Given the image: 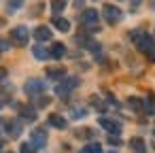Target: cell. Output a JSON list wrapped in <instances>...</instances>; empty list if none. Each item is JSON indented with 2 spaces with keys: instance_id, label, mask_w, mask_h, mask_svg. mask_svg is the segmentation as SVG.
<instances>
[{
  "instance_id": "obj_27",
  "label": "cell",
  "mask_w": 155,
  "mask_h": 153,
  "mask_svg": "<svg viewBox=\"0 0 155 153\" xmlns=\"http://www.w3.org/2000/svg\"><path fill=\"white\" fill-rule=\"evenodd\" d=\"M2 125H5V119H0V134H2Z\"/></svg>"
},
{
  "instance_id": "obj_3",
  "label": "cell",
  "mask_w": 155,
  "mask_h": 153,
  "mask_svg": "<svg viewBox=\"0 0 155 153\" xmlns=\"http://www.w3.org/2000/svg\"><path fill=\"white\" fill-rule=\"evenodd\" d=\"M79 83H81V81H79V77H68V79H64V81L55 87V94H58L60 98H66L74 87H79Z\"/></svg>"
},
{
  "instance_id": "obj_31",
  "label": "cell",
  "mask_w": 155,
  "mask_h": 153,
  "mask_svg": "<svg viewBox=\"0 0 155 153\" xmlns=\"http://www.w3.org/2000/svg\"><path fill=\"white\" fill-rule=\"evenodd\" d=\"M153 7H155V0H153Z\"/></svg>"
},
{
  "instance_id": "obj_16",
  "label": "cell",
  "mask_w": 155,
  "mask_h": 153,
  "mask_svg": "<svg viewBox=\"0 0 155 153\" xmlns=\"http://www.w3.org/2000/svg\"><path fill=\"white\" fill-rule=\"evenodd\" d=\"M53 26H55L60 32H68V30H70V22H68V19H62V17H55V19H53Z\"/></svg>"
},
{
  "instance_id": "obj_5",
  "label": "cell",
  "mask_w": 155,
  "mask_h": 153,
  "mask_svg": "<svg viewBox=\"0 0 155 153\" xmlns=\"http://www.w3.org/2000/svg\"><path fill=\"white\" fill-rule=\"evenodd\" d=\"M98 19H100V13L96 9H85L83 15H81V22L91 26V30H98Z\"/></svg>"
},
{
  "instance_id": "obj_7",
  "label": "cell",
  "mask_w": 155,
  "mask_h": 153,
  "mask_svg": "<svg viewBox=\"0 0 155 153\" xmlns=\"http://www.w3.org/2000/svg\"><path fill=\"white\" fill-rule=\"evenodd\" d=\"M100 128H104L108 134H121V123L119 121H115V119H106V117H102L100 119Z\"/></svg>"
},
{
  "instance_id": "obj_21",
  "label": "cell",
  "mask_w": 155,
  "mask_h": 153,
  "mask_svg": "<svg viewBox=\"0 0 155 153\" xmlns=\"http://www.w3.org/2000/svg\"><path fill=\"white\" fill-rule=\"evenodd\" d=\"M127 104H130V106H132L134 111H138V113H142V102H140L138 98H130V100H127Z\"/></svg>"
},
{
  "instance_id": "obj_14",
  "label": "cell",
  "mask_w": 155,
  "mask_h": 153,
  "mask_svg": "<svg viewBox=\"0 0 155 153\" xmlns=\"http://www.w3.org/2000/svg\"><path fill=\"white\" fill-rule=\"evenodd\" d=\"M51 58H55V60H62L64 55H66V45H62V43H55L53 47H51Z\"/></svg>"
},
{
  "instance_id": "obj_28",
  "label": "cell",
  "mask_w": 155,
  "mask_h": 153,
  "mask_svg": "<svg viewBox=\"0 0 155 153\" xmlns=\"http://www.w3.org/2000/svg\"><path fill=\"white\" fill-rule=\"evenodd\" d=\"M5 75H7V72H5L2 68H0V81H2V77H5Z\"/></svg>"
},
{
  "instance_id": "obj_26",
  "label": "cell",
  "mask_w": 155,
  "mask_h": 153,
  "mask_svg": "<svg viewBox=\"0 0 155 153\" xmlns=\"http://www.w3.org/2000/svg\"><path fill=\"white\" fill-rule=\"evenodd\" d=\"M108 142H110V145H119L121 140H119V136H110V138H108Z\"/></svg>"
},
{
  "instance_id": "obj_20",
  "label": "cell",
  "mask_w": 155,
  "mask_h": 153,
  "mask_svg": "<svg viewBox=\"0 0 155 153\" xmlns=\"http://www.w3.org/2000/svg\"><path fill=\"white\" fill-rule=\"evenodd\" d=\"M100 151H102V149H100L98 142H91V145H87V147L81 149V153H100Z\"/></svg>"
},
{
  "instance_id": "obj_10",
  "label": "cell",
  "mask_w": 155,
  "mask_h": 153,
  "mask_svg": "<svg viewBox=\"0 0 155 153\" xmlns=\"http://www.w3.org/2000/svg\"><path fill=\"white\" fill-rule=\"evenodd\" d=\"M34 38L36 41H51V30L49 28H45V26H38L36 30H34Z\"/></svg>"
},
{
  "instance_id": "obj_2",
  "label": "cell",
  "mask_w": 155,
  "mask_h": 153,
  "mask_svg": "<svg viewBox=\"0 0 155 153\" xmlns=\"http://www.w3.org/2000/svg\"><path fill=\"white\" fill-rule=\"evenodd\" d=\"M28 38H30V32H28L26 26H17V28L11 30V41H13V45L26 47V45H28Z\"/></svg>"
},
{
  "instance_id": "obj_1",
  "label": "cell",
  "mask_w": 155,
  "mask_h": 153,
  "mask_svg": "<svg viewBox=\"0 0 155 153\" xmlns=\"http://www.w3.org/2000/svg\"><path fill=\"white\" fill-rule=\"evenodd\" d=\"M130 38L134 41V45H136L138 51H144V53H153V51H155V43H153L151 34H147L144 30H134V32H130Z\"/></svg>"
},
{
  "instance_id": "obj_29",
  "label": "cell",
  "mask_w": 155,
  "mask_h": 153,
  "mask_svg": "<svg viewBox=\"0 0 155 153\" xmlns=\"http://www.w3.org/2000/svg\"><path fill=\"white\" fill-rule=\"evenodd\" d=\"M2 24H5V19H2V17H0V26H2Z\"/></svg>"
},
{
  "instance_id": "obj_33",
  "label": "cell",
  "mask_w": 155,
  "mask_h": 153,
  "mask_svg": "<svg viewBox=\"0 0 155 153\" xmlns=\"http://www.w3.org/2000/svg\"><path fill=\"white\" fill-rule=\"evenodd\" d=\"M153 134H155V128H153Z\"/></svg>"
},
{
  "instance_id": "obj_4",
  "label": "cell",
  "mask_w": 155,
  "mask_h": 153,
  "mask_svg": "<svg viewBox=\"0 0 155 153\" xmlns=\"http://www.w3.org/2000/svg\"><path fill=\"white\" fill-rule=\"evenodd\" d=\"M45 81H41V79H30L26 85H24V91L28 94V96H32V98H36V96H41L43 91H45Z\"/></svg>"
},
{
  "instance_id": "obj_23",
  "label": "cell",
  "mask_w": 155,
  "mask_h": 153,
  "mask_svg": "<svg viewBox=\"0 0 155 153\" xmlns=\"http://www.w3.org/2000/svg\"><path fill=\"white\" fill-rule=\"evenodd\" d=\"M36 151V147L32 145V142H26V145H21V153H34Z\"/></svg>"
},
{
  "instance_id": "obj_34",
  "label": "cell",
  "mask_w": 155,
  "mask_h": 153,
  "mask_svg": "<svg viewBox=\"0 0 155 153\" xmlns=\"http://www.w3.org/2000/svg\"><path fill=\"white\" fill-rule=\"evenodd\" d=\"M136 2H138V0H136Z\"/></svg>"
},
{
  "instance_id": "obj_9",
  "label": "cell",
  "mask_w": 155,
  "mask_h": 153,
  "mask_svg": "<svg viewBox=\"0 0 155 153\" xmlns=\"http://www.w3.org/2000/svg\"><path fill=\"white\" fill-rule=\"evenodd\" d=\"M5 125H7V132H9L11 138H19V134H21L19 121H5Z\"/></svg>"
},
{
  "instance_id": "obj_11",
  "label": "cell",
  "mask_w": 155,
  "mask_h": 153,
  "mask_svg": "<svg viewBox=\"0 0 155 153\" xmlns=\"http://www.w3.org/2000/svg\"><path fill=\"white\" fill-rule=\"evenodd\" d=\"M130 149L136 151V153H144V151H147V142H144L140 136H136V138L130 140Z\"/></svg>"
},
{
  "instance_id": "obj_32",
  "label": "cell",
  "mask_w": 155,
  "mask_h": 153,
  "mask_svg": "<svg viewBox=\"0 0 155 153\" xmlns=\"http://www.w3.org/2000/svg\"><path fill=\"white\" fill-rule=\"evenodd\" d=\"M7 153H13V151H7Z\"/></svg>"
},
{
  "instance_id": "obj_25",
  "label": "cell",
  "mask_w": 155,
  "mask_h": 153,
  "mask_svg": "<svg viewBox=\"0 0 155 153\" xmlns=\"http://www.w3.org/2000/svg\"><path fill=\"white\" fill-rule=\"evenodd\" d=\"M36 104H38V106H47V104H49V98H38Z\"/></svg>"
},
{
  "instance_id": "obj_13",
  "label": "cell",
  "mask_w": 155,
  "mask_h": 153,
  "mask_svg": "<svg viewBox=\"0 0 155 153\" xmlns=\"http://www.w3.org/2000/svg\"><path fill=\"white\" fill-rule=\"evenodd\" d=\"M49 123H51L53 128H58V130H64V128H66V119H64L62 115H58V113H51V115H49Z\"/></svg>"
},
{
  "instance_id": "obj_6",
  "label": "cell",
  "mask_w": 155,
  "mask_h": 153,
  "mask_svg": "<svg viewBox=\"0 0 155 153\" xmlns=\"http://www.w3.org/2000/svg\"><path fill=\"white\" fill-rule=\"evenodd\" d=\"M102 13H104V19L113 26V24H117L119 19H121V11L117 9V7H113V5H106L104 9H102Z\"/></svg>"
},
{
  "instance_id": "obj_12",
  "label": "cell",
  "mask_w": 155,
  "mask_h": 153,
  "mask_svg": "<svg viewBox=\"0 0 155 153\" xmlns=\"http://www.w3.org/2000/svg\"><path fill=\"white\" fill-rule=\"evenodd\" d=\"M66 75V68L64 66H49L47 68V77L49 79H62Z\"/></svg>"
},
{
  "instance_id": "obj_30",
  "label": "cell",
  "mask_w": 155,
  "mask_h": 153,
  "mask_svg": "<svg viewBox=\"0 0 155 153\" xmlns=\"http://www.w3.org/2000/svg\"><path fill=\"white\" fill-rule=\"evenodd\" d=\"M108 153H117V151H108Z\"/></svg>"
},
{
  "instance_id": "obj_24",
  "label": "cell",
  "mask_w": 155,
  "mask_h": 153,
  "mask_svg": "<svg viewBox=\"0 0 155 153\" xmlns=\"http://www.w3.org/2000/svg\"><path fill=\"white\" fill-rule=\"evenodd\" d=\"M7 49H9V43H7L5 38H0V53H5Z\"/></svg>"
},
{
  "instance_id": "obj_35",
  "label": "cell",
  "mask_w": 155,
  "mask_h": 153,
  "mask_svg": "<svg viewBox=\"0 0 155 153\" xmlns=\"http://www.w3.org/2000/svg\"><path fill=\"white\" fill-rule=\"evenodd\" d=\"M0 104H2V102H0Z\"/></svg>"
},
{
  "instance_id": "obj_15",
  "label": "cell",
  "mask_w": 155,
  "mask_h": 153,
  "mask_svg": "<svg viewBox=\"0 0 155 153\" xmlns=\"http://www.w3.org/2000/svg\"><path fill=\"white\" fill-rule=\"evenodd\" d=\"M32 53H34V58H36V60H41V62H43V60H47V58L51 55V53H49L43 45H36V47L32 49Z\"/></svg>"
},
{
  "instance_id": "obj_8",
  "label": "cell",
  "mask_w": 155,
  "mask_h": 153,
  "mask_svg": "<svg viewBox=\"0 0 155 153\" xmlns=\"http://www.w3.org/2000/svg\"><path fill=\"white\" fill-rule=\"evenodd\" d=\"M30 142L36 147V149H43L47 145V132L45 130H34L32 136H30Z\"/></svg>"
},
{
  "instance_id": "obj_19",
  "label": "cell",
  "mask_w": 155,
  "mask_h": 153,
  "mask_svg": "<svg viewBox=\"0 0 155 153\" xmlns=\"http://www.w3.org/2000/svg\"><path fill=\"white\" fill-rule=\"evenodd\" d=\"M70 115H72V119H83V117L87 115V111H85L83 106H72V113H70Z\"/></svg>"
},
{
  "instance_id": "obj_18",
  "label": "cell",
  "mask_w": 155,
  "mask_h": 153,
  "mask_svg": "<svg viewBox=\"0 0 155 153\" xmlns=\"http://www.w3.org/2000/svg\"><path fill=\"white\" fill-rule=\"evenodd\" d=\"M66 9V0H51V11L53 13H60Z\"/></svg>"
},
{
  "instance_id": "obj_17",
  "label": "cell",
  "mask_w": 155,
  "mask_h": 153,
  "mask_svg": "<svg viewBox=\"0 0 155 153\" xmlns=\"http://www.w3.org/2000/svg\"><path fill=\"white\" fill-rule=\"evenodd\" d=\"M19 111H21V117H24V119H28V121H34V119H36V113H34V108L19 106Z\"/></svg>"
},
{
  "instance_id": "obj_22",
  "label": "cell",
  "mask_w": 155,
  "mask_h": 153,
  "mask_svg": "<svg viewBox=\"0 0 155 153\" xmlns=\"http://www.w3.org/2000/svg\"><path fill=\"white\" fill-rule=\"evenodd\" d=\"M21 5H24V0H9V11H11V13H15Z\"/></svg>"
}]
</instances>
